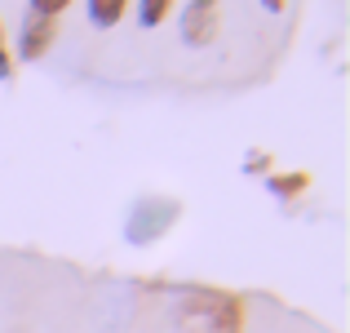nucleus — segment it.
<instances>
[{
  "mask_svg": "<svg viewBox=\"0 0 350 333\" xmlns=\"http://www.w3.org/2000/svg\"><path fill=\"white\" fill-rule=\"evenodd\" d=\"M178 316L191 333H239L244 329V302L231 298V293L191 289L187 298H182Z\"/></svg>",
  "mask_w": 350,
  "mask_h": 333,
  "instance_id": "1",
  "label": "nucleus"
},
{
  "mask_svg": "<svg viewBox=\"0 0 350 333\" xmlns=\"http://www.w3.org/2000/svg\"><path fill=\"white\" fill-rule=\"evenodd\" d=\"M178 32L191 49H204L217 40V0H187L178 14Z\"/></svg>",
  "mask_w": 350,
  "mask_h": 333,
  "instance_id": "2",
  "label": "nucleus"
},
{
  "mask_svg": "<svg viewBox=\"0 0 350 333\" xmlns=\"http://www.w3.org/2000/svg\"><path fill=\"white\" fill-rule=\"evenodd\" d=\"M58 40V23L53 18H36L27 14L23 32H18V49H14V62H40L49 53V45Z\"/></svg>",
  "mask_w": 350,
  "mask_h": 333,
  "instance_id": "3",
  "label": "nucleus"
},
{
  "mask_svg": "<svg viewBox=\"0 0 350 333\" xmlns=\"http://www.w3.org/2000/svg\"><path fill=\"white\" fill-rule=\"evenodd\" d=\"M85 9H89V23L98 32H111L120 18L129 14V0H85Z\"/></svg>",
  "mask_w": 350,
  "mask_h": 333,
  "instance_id": "4",
  "label": "nucleus"
},
{
  "mask_svg": "<svg viewBox=\"0 0 350 333\" xmlns=\"http://www.w3.org/2000/svg\"><path fill=\"white\" fill-rule=\"evenodd\" d=\"M306 187H310L306 173H271V178H266V191H271V196H280V200L301 196Z\"/></svg>",
  "mask_w": 350,
  "mask_h": 333,
  "instance_id": "5",
  "label": "nucleus"
},
{
  "mask_svg": "<svg viewBox=\"0 0 350 333\" xmlns=\"http://www.w3.org/2000/svg\"><path fill=\"white\" fill-rule=\"evenodd\" d=\"M173 5L178 0H137V27H160V23H169L173 18Z\"/></svg>",
  "mask_w": 350,
  "mask_h": 333,
  "instance_id": "6",
  "label": "nucleus"
},
{
  "mask_svg": "<svg viewBox=\"0 0 350 333\" xmlns=\"http://www.w3.org/2000/svg\"><path fill=\"white\" fill-rule=\"evenodd\" d=\"M76 5V0H27V14H36V18H53L58 23L67 9Z\"/></svg>",
  "mask_w": 350,
  "mask_h": 333,
  "instance_id": "7",
  "label": "nucleus"
},
{
  "mask_svg": "<svg viewBox=\"0 0 350 333\" xmlns=\"http://www.w3.org/2000/svg\"><path fill=\"white\" fill-rule=\"evenodd\" d=\"M14 76V49L5 45V36H0V80H9Z\"/></svg>",
  "mask_w": 350,
  "mask_h": 333,
  "instance_id": "8",
  "label": "nucleus"
},
{
  "mask_svg": "<svg viewBox=\"0 0 350 333\" xmlns=\"http://www.w3.org/2000/svg\"><path fill=\"white\" fill-rule=\"evenodd\" d=\"M262 9L266 14H284V0H262Z\"/></svg>",
  "mask_w": 350,
  "mask_h": 333,
  "instance_id": "9",
  "label": "nucleus"
}]
</instances>
